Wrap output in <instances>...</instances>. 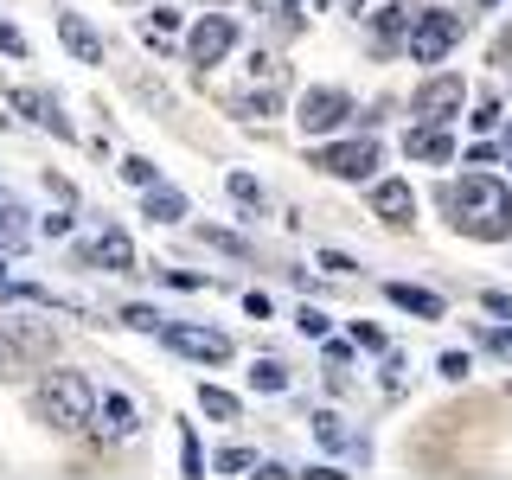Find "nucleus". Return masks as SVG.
Here are the masks:
<instances>
[{"mask_svg": "<svg viewBox=\"0 0 512 480\" xmlns=\"http://www.w3.org/2000/svg\"><path fill=\"white\" fill-rule=\"evenodd\" d=\"M448 205V224L455 231L480 237V244H500V237H512V186L487 180V173H468V180H455L442 192Z\"/></svg>", "mask_w": 512, "mask_h": 480, "instance_id": "obj_1", "label": "nucleus"}, {"mask_svg": "<svg viewBox=\"0 0 512 480\" xmlns=\"http://www.w3.org/2000/svg\"><path fill=\"white\" fill-rule=\"evenodd\" d=\"M32 404H39V416L52 429H84L90 416H96V384L84 378V372H45L39 378V391H32Z\"/></svg>", "mask_w": 512, "mask_h": 480, "instance_id": "obj_2", "label": "nucleus"}, {"mask_svg": "<svg viewBox=\"0 0 512 480\" xmlns=\"http://www.w3.org/2000/svg\"><path fill=\"white\" fill-rule=\"evenodd\" d=\"M455 39H461V13H410L404 45H410V58H416V64H442Z\"/></svg>", "mask_w": 512, "mask_h": 480, "instance_id": "obj_3", "label": "nucleus"}, {"mask_svg": "<svg viewBox=\"0 0 512 480\" xmlns=\"http://www.w3.org/2000/svg\"><path fill=\"white\" fill-rule=\"evenodd\" d=\"M231 45H237V20H231V13H205V20L186 32V58L199 64V71L224 64V58H231Z\"/></svg>", "mask_w": 512, "mask_h": 480, "instance_id": "obj_4", "label": "nucleus"}, {"mask_svg": "<svg viewBox=\"0 0 512 480\" xmlns=\"http://www.w3.org/2000/svg\"><path fill=\"white\" fill-rule=\"evenodd\" d=\"M160 340H167L173 352H186V359H199V365H224L231 359V340L212 327H180V320H160Z\"/></svg>", "mask_w": 512, "mask_h": 480, "instance_id": "obj_5", "label": "nucleus"}, {"mask_svg": "<svg viewBox=\"0 0 512 480\" xmlns=\"http://www.w3.org/2000/svg\"><path fill=\"white\" fill-rule=\"evenodd\" d=\"M346 116H352V96H346V90H333V84L308 90V96H301V109H295V122L308 128V135H327V128H340Z\"/></svg>", "mask_w": 512, "mask_h": 480, "instance_id": "obj_6", "label": "nucleus"}, {"mask_svg": "<svg viewBox=\"0 0 512 480\" xmlns=\"http://www.w3.org/2000/svg\"><path fill=\"white\" fill-rule=\"evenodd\" d=\"M314 167L333 173V180H365V173L378 167V141H340V148H320Z\"/></svg>", "mask_w": 512, "mask_h": 480, "instance_id": "obj_7", "label": "nucleus"}, {"mask_svg": "<svg viewBox=\"0 0 512 480\" xmlns=\"http://www.w3.org/2000/svg\"><path fill=\"white\" fill-rule=\"evenodd\" d=\"M461 96H468V84H461V77H429V84L416 90L410 109H416L423 122H448V116L461 109Z\"/></svg>", "mask_w": 512, "mask_h": 480, "instance_id": "obj_8", "label": "nucleus"}, {"mask_svg": "<svg viewBox=\"0 0 512 480\" xmlns=\"http://www.w3.org/2000/svg\"><path fill=\"white\" fill-rule=\"evenodd\" d=\"M84 263L109 269V276H128V269H135V244H128V231H96L84 244Z\"/></svg>", "mask_w": 512, "mask_h": 480, "instance_id": "obj_9", "label": "nucleus"}, {"mask_svg": "<svg viewBox=\"0 0 512 480\" xmlns=\"http://www.w3.org/2000/svg\"><path fill=\"white\" fill-rule=\"evenodd\" d=\"M58 39H64V52L71 58H84V64H103V39L77 20V13H58Z\"/></svg>", "mask_w": 512, "mask_h": 480, "instance_id": "obj_10", "label": "nucleus"}, {"mask_svg": "<svg viewBox=\"0 0 512 480\" xmlns=\"http://www.w3.org/2000/svg\"><path fill=\"white\" fill-rule=\"evenodd\" d=\"M13 103H20V109H26V116L39 122V128H52L58 141H77V128L58 116V103H52V96H39V90H20V96H13Z\"/></svg>", "mask_w": 512, "mask_h": 480, "instance_id": "obj_11", "label": "nucleus"}, {"mask_svg": "<svg viewBox=\"0 0 512 480\" xmlns=\"http://www.w3.org/2000/svg\"><path fill=\"white\" fill-rule=\"evenodd\" d=\"M372 212H378L384 224H410V212H416L410 186H404V180H384V186L372 192Z\"/></svg>", "mask_w": 512, "mask_h": 480, "instance_id": "obj_12", "label": "nucleus"}, {"mask_svg": "<svg viewBox=\"0 0 512 480\" xmlns=\"http://www.w3.org/2000/svg\"><path fill=\"white\" fill-rule=\"evenodd\" d=\"M391 295V308H404V314H416V320H442V301L429 295V288H410V282H391L384 288Z\"/></svg>", "mask_w": 512, "mask_h": 480, "instance_id": "obj_13", "label": "nucleus"}, {"mask_svg": "<svg viewBox=\"0 0 512 480\" xmlns=\"http://www.w3.org/2000/svg\"><path fill=\"white\" fill-rule=\"evenodd\" d=\"M404 154H410V160H448V154H455V141H448L442 128L429 122V128H410V135H404Z\"/></svg>", "mask_w": 512, "mask_h": 480, "instance_id": "obj_14", "label": "nucleus"}, {"mask_svg": "<svg viewBox=\"0 0 512 480\" xmlns=\"http://www.w3.org/2000/svg\"><path fill=\"white\" fill-rule=\"evenodd\" d=\"M141 192H148V199H141V212H148L154 224H180L186 218V199H180V192H173V186H141Z\"/></svg>", "mask_w": 512, "mask_h": 480, "instance_id": "obj_15", "label": "nucleus"}, {"mask_svg": "<svg viewBox=\"0 0 512 480\" xmlns=\"http://www.w3.org/2000/svg\"><path fill=\"white\" fill-rule=\"evenodd\" d=\"M314 436L327 442V448H346V455H359V461H365V442L352 436V429H346V423H340L333 410H320V416H314Z\"/></svg>", "mask_w": 512, "mask_h": 480, "instance_id": "obj_16", "label": "nucleus"}, {"mask_svg": "<svg viewBox=\"0 0 512 480\" xmlns=\"http://www.w3.org/2000/svg\"><path fill=\"white\" fill-rule=\"evenodd\" d=\"M20 244H32V224H26L20 205L0 199V250H20Z\"/></svg>", "mask_w": 512, "mask_h": 480, "instance_id": "obj_17", "label": "nucleus"}, {"mask_svg": "<svg viewBox=\"0 0 512 480\" xmlns=\"http://www.w3.org/2000/svg\"><path fill=\"white\" fill-rule=\"evenodd\" d=\"M96 410H103V429H109V436H135V404H128V397L109 391Z\"/></svg>", "mask_w": 512, "mask_h": 480, "instance_id": "obj_18", "label": "nucleus"}, {"mask_svg": "<svg viewBox=\"0 0 512 480\" xmlns=\"http://www.w3.org/2000/svg\"><path fill=\"white\" fill-rule=\"evenodd\" d=\"M404 32H410V7H384L378 13V52H397Z\"/></svg>", "mask_w": 512, "mask_h": 480, "instance_id": "obj_19", "label": "nucleus"}, {"mask_svg": "<svg viewBox=\"0 0 512 480\" xmlns=\"http://www.w3.org/2000/svg\"><path fill=\"white\" fill-rule=\"evenodd\" d=\"M256 13H263V20H276L282 32L301 26V0H256Z\"/></svg>", "mask_w": 512, "mask_h": 480, "instance_id": "obj_20", "label": "nucleus"}, {"mask_svg": "<svg viewBox=\"0 0 512 480\" xmlns=\"http://www.w3.org/2000/svg\"><path fill=\"white\" fill-rule=\"evenodd\" d=\"M199 410H205V416H224V423H231V416H237V397H231V391H218V384H199Z\"/></svg>", "mask_w": 512, "mask_h": 480, "instance_id": "obj_21", "label": "nucleus"}, {"mask_svg": "<svg viewBox=\"0 0 512 480\" xmlns=\"http://www.w3.org/2000/svg\"><path fill=\"white\" fill-rule=\"evenodd\" d=\"M250 384H256V391H288V372H282L276 359H263V365L250 372Z\"/></svg>", "mask_w": 512, "mask_h": 480, "instance_id": "obj_22", "label": "nucleus"}, {"mask_svg": "<svg viewBox=\"0 0 512 480\" xmlns=\"http://www.w3.org/2000/svg\"><path fill=\"white\" fill-rule=\"evenodd\" d=\"M13 340H20L26 352H52V333H45V327H26V320H13Z\"/></svg>", "mask_w": 512, "mask_h": 480, "instance_id": "obj_23", "label": "nucleus"}, {"mask_svg": "<svg viewBox=\"0 0 512 480\" xmlns=\"http://www.w3.org/2000/svg\"><path fill=\"white\" fill-rule=\"evenodd\" d=\"M224 186H231V199H237V205H263V186H256L250 173H231Z\"/></svg>", "mask_w": 512, "mask_h": 480, "instance_id": "obj_24", "label": "nucleus"}, {"mask_svg": "<svg viewBox=\"0 0 512 480\" xmlns=\"http://www.w3.org/2000/svg\"><path fill=\"white\" fill-rule=\"evenodd\" d=\"M122 180H128V186H154V160L128 154V160H122Z\"/></svg>", "mask_w": 512, "mask_h": 480, "instance_id": "obj_25", "label": "nucleus"}, {"mask_svg": "<svg viewBox=\"0 0 512 480\" xmlns=\"http://www.w3.org/2000/svg\"><path fill=\"white\" fill-rule=\"evenodd\" d=\"M0 52H7V58H26V32L13 26V20H0Z\"/></svg>", "mask_w": 512, "mask_h": 480, "instance_id": "obj_26", "label": "nucleus"}, {"mask_svg": "<svg viewBox=\"0 0 512 480\" xmlns=\"http://www.w3.org/2000/svg\"><path fill=\"white\" fill-rule=\"evenodd\" d=\"M250 77H263V84H282V64L269 52H250Z\"/></svg>", "mask_w": 512, "mask_h": 480, "instance_id": "obj_27", "label": "nucleus"}, {"mask_svg": "<svg viewBox=\"0 0 512 480\" xmlns=\"http://www.w3.org/2000/svg\"><path fill=\"white\" fill-rule=\"evenodd\" d=\"M237 116H276V90H263V96H244V103H237Z\"/></svg>", "mask_w": 512, "mask_h": 480, "instance_id": "obj_28", "label": "nucleus"}, {"mask_svg": "<svg viewBox=\"0 0 512 480\" xmlns=\"http://www.w3.org/2000/svg\"><path fill=\"white\" fill-rule=\"evenodd\" d=\"M218 468H224V474H244V468H256V455H250V448H224Z\"/></svg>", "mask_w": 512, "mask_h": 480, "instance_id": "obj_29", "label": "nucleus"}, {"mask_svg": "<svg viewBox=\"0 0 512 480\" xmlns=\"http://www.w3.org/2000/svg\"><path fill=\"white\" fill-rule=\"evenodd\" d=\"M205 244H218V250H231V256H250V244H244V237H231V231H212V224H205Z\"/></svg>", "mask_w": 512, "mask_h": 480, "instance_id": "obj_30", "label": "nucleus"}, {"mask_svg": "<svg viewBox=\"0 0 512 480\" xmlns=\"http://www.w3.org/2000/svg\"><path fill=\"white\" fill-rule=\"evenodd\" d=\"M173 26H180V13H173V7H154V20H148V39H167Z\"/></svg>", "mask_w": 512, "mask_h": 480, "instance_id": "obj_31", "label": "nucleus"}, {"mask_svg": "<svg viewBox=\"0 0 512 480\" xmlns=\"http://www.w3.org/2000/svg\"><path fill=\"white\" fill-rule=\"evenodd\" d=\"M295 327L308 333V340H320V333H327V314H320V308H301V314H295Z\"/></svg>", "mask_w": 512, "mask_h": 480, "instance_id": "obj_32", "label": "nucleus"}, {"mask_svg": "<svg viewBox=\"0 0 512 480\" xmlns=\"http://www.w3.org/2000/svg\"><path fill=\"white\" fill-rule=\"evenodd\" d=\"M320 269H327V276H352V256H340V250H320Z\"/></svg>", "mask_w": 512, "mask_h": 480, "instance_id": "obj_33", "label": "nucleus"}, {"mask_svg": "<svg viewBox=\"0 0 512 480\" xmlns=\"http://www.w3.org/2000/svg\"><path fill=\"white\" fill-rule=\"evenodd\" d=\"M122 320H128V327H141V333H154V327H160V314H154V308H128Z\"/></svg>", "mask_w": 512, "mask_h": 480, "instance_id": "obj_34", "label": "nucleus"}, {"mask_svg": "<svg viewBox=\"0 0 512 480\" xmlns=\"http://www.w3.org/2000/svg\"><path fill=\"white\" fill-rule=\"evenodd\" d=\"M352 346H365V352H384V333H378V327H352Z\"/></svg>", "mask_w": 512, "mask_h": 480, "instance_id": "obj_35", "label": "nucleus"}, {"mask_svg": "<svg viewBox=\"0 0 512 480\" xmlns=\"http://www.w3.org/2000/svg\"><path fill=\"white\" fill-rule=\"evenodd\" d=\"M180 468H186V474H199V468H205V455H199V442H192V436L180 442Z\"/></svg>", "mask_w": 512, "mask_h": 480, "instance_id": "obj_36", "label": "nucleus"}, {"mask_svg": "<svg viewBox=\"0 0 512 480\" xmlns=\"http://www.w3.org/2000/svg\"><path fill=\"white\" fill-rule=\"evenodd\" d=\"M442 378H468V359H461V352H442Z\"/></svg>", "mask_w": 512, "mask_h": 480, "instance_id": "obj_37", "label": "nucleus"}, {"mask_svg": "<svg viewBox=\"0 0 512 480\" xmlns=\"http://www.w3.org/2000/svg\"><path fill=\"white\" fill-rule=\"evenodd\" d=\"M7 372H20V352H13L7 333H0V378H7Z\"/></svg>", "mask_w": 512, "mask_h": 480, "instance_id": "obj_38", "label": "nucleus"}, {"mask_svg": "<svg viewBox=\"0 0 512 480\" xmlns=\"http://www.w3.org/2000/svg\"><path fill=\"white\" fill-rule=\"evenodd\" d=\"M487 346H493V352H512V333H506V327H493V333H487Z\"/></svg>", "mask_w": 512, "mask_h": 480, "instance_id": "obj_39", "label": "nucleus"}, {"mask_svg": "<svg viewBox=\"0 0 512 480\" xmlns=\"http://www.w3.org/2000/svg\"><path fill=\"white\" fill-rule=\"evenodd\" d=\"M0 282H7V263H0Z\"/></svg>", "mask_w": 512, "mask_h": 480, "instance_id": "obj_40", "label": "nucleus"}, {"mask_svg": "<svg viewBox=\"0 0 512 480\" xmlns=\"http://www.w3.org/2000/svg\"><path fill=\"white\" fill-rule=\"evenodd\" d=\"M480 7H493V0H480Z\"/></svg>", "mask_w": 512, "mask_h": 480, "instance_id": "obj_41", "label": "nucleus"}, {"mask_svg": "<svg viewBox=\"0 0 512 480\" xmlns=\"http://www.w3.org/2000/svg\"><path fill=\"white\" fill-rule=\"evenodd\" d=\"M506 154H512V141H506Z\"/></svg>", "mask_w": 512, "mask_h": 480, "instance_id": "obj_42", "label": "nucleus"}]
</instances>
